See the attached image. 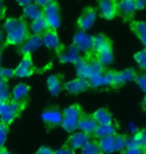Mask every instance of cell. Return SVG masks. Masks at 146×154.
Segmentation results:
<instances>
[{
	"label": "cell",
	"instance_id": "cell-5",
	"mask_svg": "<svg viewBox=\"0 0 146 154\" xmlns=\"http://www.w3.org/2000/svg\"><path fill=\"white\" fill-rule=\"evenodd\" d=\"M126 139L127 137L125 135L115 133L98 139L97 142L103 153H112L116 151H122L123 149H125Z\"/></svg>",
	"mask_w": 146,
	"mask_h": 154
},
{
	"label": "cell",
	"instance_id": "cell-27",
	"mask_svg": "<svg viewBox=\"0 0 146 154\" xmlns=\"http://www.w3.org/2000/svg\"><path fill=\"white\" fill-rule=\"evenodd\" d=\"M43 15V9L40 8L38 5L35 4V2H31L29 5L23 8V18H28L31 20H35Z\"/></svg>",
	"mask_w": 146,
	"mask_h": 154
},
{
	"label": "cell",
	"instance_id": "cell-22",
	"mask_svg": "<svg viewBox=\"0 0 146 154\" xmlns=\"http://www.w3.org/2000/svg\"><path fill=\"white\" fill-rule=\"evenodd\" d=\"M125 148H142L146 149V131L145 129L137 131L131 138L126 139Z\"/></svg>",
	"mask_w": 146,
	"mask_h": 154
},
{
	"label": "cell",
	"instance_id": "cell-28",
	"mask_svg": "<svg viewBox=\"0 0 146 154\" xmlns=\"http://www.w3.org/2000/svg\"><path fill=\"white\" fill-rule=\"evenodd\" d=\"M116 133V128L115 125L110 124V125H97V127L92 133L91 137H94L96 139H101L103 137L109 136V135L115 134Z\"/></svg>",
	"mask_w": 146,
	"mask_h": 154
},
{
	"label": "cell",
	"instance_id": "cell-14",
	"mask_svg": "<svg viewBox=\"0 0 146 154\" xmlns=\"http://www.w3.org/2000/svg\"><path fill=\"white\" fill-rule=\"evenodd\" d=\"M114 70L106 69L103 70V72H101L100 74H97L95 76L91 77V78L87 79L89 88H95L99 87V86H110L112 85V75H113Z\"/></svg>",
	"mask_w": 146,
	"mask_h": 154
},
{
	"label": "cell",
	"instance_id": "cell-2",
	"mask_svg": "<svg viewBox=\"0 0 146 154\" xmlns=\"http://www.w3.org/2000/svg\"><path fill=\"white\" fill-rule=\"evenodd\" d=\"M76 65V72L77 77L83 79H89L91 77L100 74L103 72L105 67L100 64L93 54L83 55L79 58V60L75 63Z\"/></svg>",
	"mask_w": 146,
	"mask_h": 154
},
{
	"label": "cell",
	"instance_id": "cell-32",
	"mask_svg": "<svg viewBox=\"0 0 146 154\" xmlns=\"http://www.w3.org/2000/svg\"><path fill=\"white\" fill-rule=\"evenodd\" d=\"M134 59L136 62L138 63L139 67L143 70H145V67H146V50L143 49V50L137 52V53L134 54Z\"/></svg>",
	"mask_w": 146,
	"mask_h": 154
},
{
	"label": "cell",
	"instance_id": "cell-48",
	"mask_svg": "<svg viewBox=\"0 0 146 154\" xmlns=\"http://www.w3.org/2000/svg\"><path fill=\"white\" fill-rule=\"evenodd\" d=\"M0 81H4L2 78V67L0 66Z\"/></svg>",
	"mask_w": 146,
	"mask_h": 154
},
{
	"label": "cell",
	"instance_id": "cell-25",
	"mask_svg": "<svg viewBox=\"0 0 146 154\" xmlns=\"http://www.w3.org/2000/svg\"><path fill=\"white\" fill-rule=\"evenodd\" d=\"M48 29H49V26L47 25V23H46L43 15L38 18H36L35 20H32V22H31L29 25V30L33 33V35L41 36L44 34Z\"/></svg>",
	"mask_w": 146,
	"mask_h": 154
},
{
	"label": "cell",
	"instance_id": "cell-6",
	"mask_svg": "<svg viewBox=\"0 0 146 154\" xmlns=\"http://www.w3.org/2000/svg\"><path fill=\"white\" fill-rule=\"evenodd\" d=\"M43 17L50 29L57 30L60 27V15L59 5L56 1H51L43 9Z\"/></svg>",
	"mask_w": 146,
	"mask_h": 154
},
{
	"label": "cell",
	"instance_id": "cell-7",
	"mask_svg": "<svg viewBox=\"0 0 146 154\" xmlns=\"http://www.w3.org/2000/svg\"><path fill=\"white\" fill-rule=\"evenodd\" d=\"M72 45L80 53L84 55L92 54V36L87 34L85 31L78 30L74 34Z\"/></svg>",
	"mask_w": 146,
	"mask_h": 154
},
{
	"label": "cell",
	"instance_id": "cell-15",
	"mask_svg": "<svg viewBox=\"0 0 146 154\" xmlns=\"http://www.w3.org/2000/svg\"><path fill=\"white\" fill-rule=\"evenodd\" d=\"M30 87L25 83H19L17 84L12 90L9 99L14 101V102L26 104L28 103V97H29Z\"/></svg>",
	"mask_w": 146,
	"mask_h": 154
},
{
	"label": "cell",
	"instance_id": "cell-31",
	"mask_svg": "<svg viewBox=\"0 0 146 154\" xmlns=\"http://www.w3.org/2000/svg\"><path fill=\"white\" fill-rule=\"evenodd\" d=\"M121 75H122L123 82H124V84H125V83L134 81L135 77H136V75H137V73H136V71L133 68L129 67V68H126L125 70L121 71Z\"/></svg>",
	"mask_w": 146,
	"mask_h": 154
},
{
	"label": "cell",
	"instance_id": "cell-43",
	"mask_svg": "<svg viewBox=\"0 0 146 154\" xmlns=\"http://www.w3.org/2000/svg\"><path fill=\"white\" fill-rule=\"evenodd\" d=\"M5 12H6V7L4 5V2L0 1V19H3L5 17Z\"/></svg>",
	"mask_w": 146,
	"mask_h": 154
},
{
	"label": "cell",
	"instance_id": "cell-23",
	"mask_svg": "<svg viewBox=\"0 0 146 154\" xmlns=\"http://www.w3.org/2000/svg\"><path fill=\"white\" fill-rule=\"evenodd\" d=\"M63 74L58 73V74L50 75L47 78V88L48 91L52 96H57L63 89Z\"/></svg>",
	"mask_w": 146,
	"mask_h": 154
},
{
	"label": "cell",
	"instance_id": "cell-13",
	"mask_svg": "<svg viewBox=\"0 0 146 154\" xmlns=\"http://www.w3.org/2000/svg\"><path fill=\"white\" fill-rule=\"evenodd\" d=\"M89 140H91V137L88 134H85L83 132H77L68 137V139L64 143V147L75 151V150L81 149Z\"/></svg>",
	"mask_w": 146,
	"mask_h": 154
},
{
	"label": "cell",
	"instance_id": "cell-21",
	"mask_svg": "<svg viewBox=\"0 0 146 154\" xmlns=\"http://www.w3.org/2000/svg\"><path fill=\"white\" fill-rule=\"evenodd\" d=\"M64 89H66L68 92L72 94H78L81 93V92L86 91L89 88V84L88 81L86 79L83 78H77L70 80V81H67L65 84L63 85Z\"/></svg>",
	"mask_w": 146,
	"mask_h": 154
},
{
	"label": "cell",
	"instance_id": "cell-44",
	"mask_svg": "<svg viewBox=\"0 0 146 154\" xmlns=\"http://www.w3.org/2000/svg\"><path fill=\"white\" fill-rule=\"evenodd\" d=\"M31 2H32V1H29V0H24V1H17V4L20 5L22 8H24V7H26L27 5H29Z\"/></svg>",
	"mask_w": 146,
	"mask_h": 154
},
{
	"label": "cell",
	"instance_id": "cell-33",
	"mask_svg": "<svg viewBox=\"0 0 146 154\" xmlns=\"http://www.w3.org/2000/svg\"><path fill=\"white\" fill-rule=\"evenodd\" d=\"M10 97L9 93L8 85L6 81H0V100L1 101H7Z\"/></svg>",
	"mask_w": 146,
	"mask_h": 154
},
{
	"label": "cell",
	"instance_id": "cell-38",
	"mask_svg": "<svg viewBox=\"0 0 146 154\" xmlns=\"http://www.w3.org/2000/svg\"><path fill=\"white\" fill-rule=\"evenodd\" d=\"M13 77V70L9 68H3L2 67V78L4 81L7 82L9 79Z\"/></svg>",
	"mask_w": 146,
	"mask_h": 154
},
{
	"label": "cell",
	"instance_id": "cell-42",
	"mask_svg": "<svg viewBox=\"0 0 146 154\" xmlns=\"http://www.w3.org/2000/svg\"><path fill=\"white\" fill-rule=\"evenodd\" d=\"M50 2H51V0H39V1H35V4L38 5L40 8L44 9L46 6L49 5Z\"/></svg>",
	"mask_w": 146,
	"mask_h": 154
},
{
	"label": "cell",
	"instance_id": "cell-16",
	"mask_svg": "<svg viewBox=\"0 0 146 154\" xmlns=\"http://www.w3.org/2000/svg\"><path fill=\"white\" fill-rule=\"evenodd\" d=\"M98 9L101 17L106 20H112L117 16V6L114 0H101L98 2Z\"/></svg>",
	"mask_w": 146,
	"mask_h": 154
},
{
	"label": "cell",
	"instance_id": "cell-20",
	"mask_svg": "<svg viewBox=\"0 0 146 154\" xmlns=\"http://www.w3.org/2000/svg\"><path fill=\"white\" fill-rule=\"evenodd\" d=\"M41 45H42L41 36L31 34L30 37L27 39V41L24 42L23 44L20 46L19 53L22 55V56L27 55V54L32 55V52L37 50V49H38Z\"/></svg>",
	"mask_w": 146,
	"mask_h": 154
},
{
	"label": "cell",
	"instance_id": "cell-12",
	"mask_svg": "<svg viewBox=\"0 0 146 154\" xmlns=\"http://www.w3.org/2000/svg\"><path fill=\"white\" fill-rule=\"evenodd\" d=\"M117 6V16H121L123 20L129 21L134 17L136 8L134 0H122V1H116Z\"/></svg>",
	"mask_w": 146,
	"mask_h": 154
},
{
	"label": "cell",
	"instance_id": "cell-9",
	"mask_svg": "<svg viewBox=\"0 0 146 154\" xmlns=\"http://www.w3.org/2000/svg\"><path fill=\"white\" fill-rule=\"evenodd\" d=\"M96 17H97V12H96L95 8L91 7V6L85 7L80 13L78 20H77V25H78L79 30H82V31L89 30L94 24Z\"/></svg>",
	"mask_w": 146,
	"mask_h": 154
},
{
	"label": "cell",
	"instance_id": "cell-18",
	"mask_svg": "<svg viewBox=\"0 0 146 154\" xmlns=\"http://www.w3.org/2000/svg\"><path fill=\"white\" fill-rule=\"evenodd\" d=\"M41 38H42V45H44L45 47H47L50 50H54L57 52L61 48L62 44L60 43V40H59V36L57 34L56 30L49 28L44 34L41 35Z\"/></svg>",
	"mask_w": 146,
	"mask_h": 154
},
{
	"label": "cell",
	"instance_id": "cell-40",
	"mask_svg": "<svg viewBox=\"0 0 146 154\" xmlns=\"http://www.w3.org/2000/svg\"><path fill=\"white\" fill-rule=\"evenodd\" d=\"M54 154H75V152L73 150H70L63 146L61 148H59L58 150H56V151H54Z\"/></svg>",
	"mask_w": 146,
	"mask_h": 154
},
{
	"label": "cell",
	"instance_id": "cell-4",
	"mask_svg": "<svg viewBox=\"0 0 146 154\" xmlns=\"http://www.w3.org/2000/svg\"><path fill=\"white\" fill-rule=\"evenodd\" d=\"M83 113V110L79 104H72L62 111L61 126L65 131L72 133L77 129V124L80 116Z\"/></svg>",
	"mask_w": 146,
	"mask_h": 154
},
{
	"label": "cell",
	"instance_id": "cell-41",
	"mask_svg": "<svg viewBox=\"0 0 146 154\" xmlns=\"http://www.w3.org/2000/svg\"><path fill=\"white\" fill-rule=\"evenodd\" d=\"M135 2V8L136 10H142L145 7V1L144 0H134Z\"/></svg>",
	"mask_w": 146,
	"mask_h": 154
},
{
	"label": "cell",
	"instance_id": "cell-8",
	"mask_svg": "<svg viewBox=\"0 0 146 154\" xmlns=\"http://www.w3.org/2000/svg\"><path fill=\"white\" fill-rule=\"evenodd\" d=\"M42 121L48 129H54L61 124L62 112L56 106H51L45 109L41 115Z\"/></svg>",
	"mask_w": 146,
	"mask_h": 154
},
{
	"label": "cell",
	"instance_id": "cell-37",
	"mask_svg": "<svg viewBox=\"0 0 146 154\" xmlns=\"http://www.w3.org/2000/svg\"><path fill=\"white\" fill-rule=\"evenodd\" d=\"M146 149L142 148H125L121 151V154H145Z\"/></svg>",
	"mask_w": 146,
	"mask_h": 154
},
{
	"label": "cell",
	"instance_id": "cell-19",
	"mask_svg": "<svg viewBox=\"0 0 146 154\" xmlns=\"http://www.w3.org/2000/svg\"><path fill=\"white\" fill-rule=\"evenodd\" d=\"M112 48V41L104 34L92 36V54L96 55L102 51Z\"/></svg>",
	"mask_w": 146,
	"mask_h": 154
},
{
	"label": "cell",
	"instance_id": "cell-47",
	"mask_svg": "<svg viewBox=\"0 0 146 154\" xmlns=\"http://www.w3.org/2000/svg\"><path fill=\"white\" fill-rule=\"evenodd\" d=\"M2 39H3V32H2V28L0 27V43H1Z\"/></svg>",
	"mask_w": 146,
	"mask_h": 154
},
{
	"label": "cell",
	"instance_id": "cell-39",
	"mask_svg": "<svg viewBox=\"0 0 146 154\" xmlns=\"http://www.w3.org/2000/svg\"><path fill=\"white\" fill-rule=\"evenodd\" d=\"M35 154H54V151L50 147L47 146H41L40 148L35 152Z\"/></svg>",
	"mask_w": 146,
	"mask_h": 154
},
{
	"label": "cell",
	"instance_id": "cell-1",
	"mask_svg": "<svg viewBox=\"0 0 146 154\" xmlns=\"http://www.w3.org/2000/svg\"><path fill=\"white\" fill-rule=\"evenodd\" d=\"M3 30L6 33V39L3 46H21L31 36L27 21L23 17L7 18L3 25Z\"/></svg>",
	"mask_w": 146,
	"mask_h": 154
},
{
	"label": "cell",
	"instance_id": "cell-10",
	"mask_svg": "<svg viewBox=\"0 0 146 154\" xmlns=\"http://www.w3.org/2000/svg\"><path fill=\"white\" fill-rule=\"evenodd\" d=\"M34 72H35V68L32 61V55L27 54L24 55L18 66L13 70V77L24 78V77L31 76Z\"/></svg>",
	"mask_w": 146,
	"mask_h": 154
},
{
	"label": "cell",
	"instance_id": "cell-34",
	"mask_svg": "<svg viewBox=\"0 0 146 154\" xmlns=\"http://www.w3.org/2000/svg\"><path fill=\"white\" fill-rule=\"evenodd\" d=\"M123 85H124V82H123V79H122V75H121V71H113L112 85H111V87L119 88Z\"/></svg>",
	"mask_w": 146,
	"mask_h": 154
},
{
	"label": "cell",
	"instance_id": "cell-17",
	"mask_svg": "<svg viewBox=\"0 0 146 154\" xmlns=\"http://www.w3.org/2000/svg\"><path fill=\"white\" fill-rule=\"evenodd\" d=\"M97 127V123L93 119L91 114L83 112L80 118L78 120V124H77V129H79L80 132H83L85 134H88L91 137L92 133Z\"/></svg>",
	"mask_w": 146,
	"mask_h": 154
},
{
	"label": "cell",
	"instance_id": "cell-45",
	"mask_svg": "<svg viewBox=\"0 0 146 154\" xmlns=\"http://www.w3.org/2000/svg\"><path fill=\"white\" fill-rule=\"evenodd\" d=\"M0 154H11V153L9 152L6 148L2 147V148H0Z\"/></svg>",
	"mask_w": 146,
	"mask_h": 154
},
{
	"label": "cell",
	"instance_id": "cell-46",
	"mask_svg": "<svg viewBox=\"0 0 146 154\" xmlns=\"http://www.w3.org/2000/svg\"><path fill=\"white\" fill-rule=\"evenodd\" d=\"M3 48H4V46L3 44L0 43V63H1V60H2V53H3Z\"/></svg>",
	"mask_w": 146,
	"mask_h": 154
},
{
	"label": "cell",
	"instance_id": "cell-36",
	"mask_svg": "<svg viewBox=\"0 0 146 154\" xmlns=\"http://www.w3.org/2000/svg\"><path fill=\"white\" fill-rule=\"evenodd\" d=\"M134 81L136 82V84L141 88V90L143 92H145V90H146V76H145L144 73H141V74L136 75Z\"/></svg>",
	"mask_w": 146,
	"mask_h": 154
},
{
	"label": "cell",
	"instance_id": "cell-3",
	"mask_svg": "<svg viewBox=\"0 0 146 154\" xmlns=\"http://www.w3.org/2000/svg\"><path fill=\"white\" fill-rule=\"evenodd\" d=\"M26 106V104L14 102L10 99L7 101L0 100V121L9 126L17 117L21 115Z\"/></svg>",
	"mask_w": 146,
	"mask_h": 154
},
{
	"label": "cell",
	"instance_id": "cell-26",
	"mask_svg": "<svg viewBox=\"0 0 146 154\" xmlns=\"http://www.w3.org/2000/svg\"><path fill=\"white\" fill-rule=\"evenodd\" d=\"M130 29L137 36L143 46L146 45V26L144 21H130Z\"/></svg>",
	"mask_w": 146,
	"mask_h": 154
},
{
	"label": "cell",
	"instance_id": "cell-24",
	"mask_svg": "<svg viewBox=\"0 0 146 154\" xmlns=\"http://www.w3.org/2000/svg\"><path fill=\"white\" fill-rule=\"evenodd\" d=\"M97 125H110L113 124V118L107 108H100L91 114Z\"/></svg>",
	"mask_w": 146,
	"mask_h": 154
},
{
	"label": "cell",
	"instance_id": "cell-35",
	"mask_svg": "<svg viewBox=\"0 0 146 154\" xmlns=\"http://www.w3.org/2000/svg\"><path fill=\"white\" fill-rule=\"evenodd\" d=\"M9 126L3 124L0 122V148L4 147V144L7 139V133H8Z\"/></svg>",
	"mask_w": 146,
	"mask_h": 154
},
{
	"label": "cell",
	"instance_id": "cell-30",
	"mask_svg": "<svg viewBox=\"0 0 146 154\" xmlns=\"http://www.w3.org/2000/svg\"><path fill=\"white\" fill-rule=\"evenodd\" d=\"M81 154H103L96 140H89L81 148Z\"/></svg>",
	"mask_w": 146,
	"mask_h": 154
},
{
	"label": "cell",
	"instance_id": "cell-29",
	"mask_svg": "<svg viewBox=\"0 0 146 154\" xmlns=\"http://www.w3.org/2000/svg\"><path fill=\"white\" fill-rule=\"evenodd\" d=\"M94 56L97 58V60L100 62V64L103 67L109 65L113 62V59H114V56H113V49L110 48V49H107L105 51H102L100 53L94 55Z\"/></svg>",
	"mask_w": 146,
	"mask_h": 154
},
{
	"label": "cell",
	"instance_id": "cell-11",
	"mask_svg": "<svg viewBox=\"0 0 146 154\" xmlns=\"http://www.w3.org/2000/svg\"><path fill=\"white\" fill-rule=\"evenodd\" d=\"M58 59L61 63H73L75 64L77 61L79 60V58L81 57V53L71 44L68 47H64L63 45L61 46V48L56 52Z\"/></svg>",
	"mask_w": 146,
	"mask_h": 154
}]
</instances>
